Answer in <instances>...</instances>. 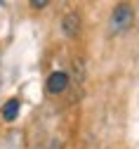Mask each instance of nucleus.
Masks as SVG:
<instances>
[{
  "instance_id": "obj_2",
  "label": "nucleus",
  "mask_w": 139,
  "mask_h": 149,
  "mask_svg": "<svg viewBox=\"0 0 139 149\" xmlns=\"http://www.w3.org/2000/svg\"><path fill=\"white\" fill-rule=\"evenodd\" d=\"M68 85V76L64 71H54L52 76L47 78V90L52 92V95H59V92H64Z\"/></svg>"
},
{
  "instance_id": "obj_4",
  "label": "nucleus",
  "mask_w": 139,
  "mask_h": 149,
  "mask_svg": "<svg viewBox=\"0 0 139 149\" xmlns=\"http://www.w3.org/2000/svg\"><path fill=\"white\" fill-rule=\"evenodd\" d=\"M19 114V100H7L3 104V118L5 121H14Z\"/></svg>"
},
{
  "instance_id": "obj_5",
  "label": "nucleus",
  "mask_w": 139,
  "mask_h": 149,
  "mask_svg": "<svg viewBox=\"0 0 139 149\" xmlns=\"http://www.w3.org/2000/svg\"><path fill=\"white\" fill-rule=\"evenodd\" d=\"M28 3H31V5L35 7V10H43V7H45V5L50 3V0H28Z\"/></svg>"
},
{
  "instance_id": "obj_3",
  "label": "nucleus",
  "mask_w": 139,
  "mask_h": 149,
  "mask_svg": "<svg viewBox=\"0 0 139 149\" xmlns=\"http://www.w3.org/2000/svg\"><path fill=\"white\" fill-rule=\"evenodd\" d=\"M62 29H64V33L68 36V38H75V36L80 33V19H78V14H75V12H71V14L64 17Z\"/></svg>"
},
{
  "instance_id": "obj_1",
  "label": "nucleus",
  "mask_w": 139,
  "mask_h": 149,
  "mask_svg": "<svg viewBox=\"0 0 139 149\" xmlns=\"http://www.w3.org/2000/svg\"><path fill=\"white\" fill-rule=\"evenodd\" d=\"M134 24V10L127 3H120L111 14V31L113 33H125Z\"/></svg>"
}]
</instances>
